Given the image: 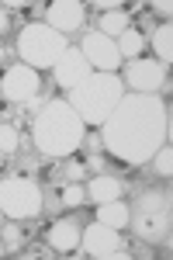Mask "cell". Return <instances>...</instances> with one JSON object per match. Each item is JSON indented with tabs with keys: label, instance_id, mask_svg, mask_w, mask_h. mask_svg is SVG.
Listing matches in <instances>:
<instances>
[{
	"label": "cell",
	"instance_id": "cell-19",
	"mask_svg": "<svg viewBox=\"0 0 173 260\" xmlns=\"http://www.w3.org/2000/svg\"><path fill=\"white\" fill-rule=\"evenodd\" d=\"M18 146H21L18 125H11V121H0V153H14Z\"/></svg>",
	"mask_w": 173,
	"mask_h": 260
},
{
	"label": "cell",
	"instance_id": "cell-18",
	"mask_svg": "<svg viewBox=\"0 0 173 260\" xmlns=\"http://www.w3.org/2000/svg\"><path fill=\"white\" fill-rule=\"evenodd\" d=\"M128 28V14L125 11H108L104 18H100V35H108V39H115Z\"/></svg>",
	"mask_w": 173,
	"mask_h": 260
},
{
	"label": "cell",
	"instance_id": "cell-21",
	"mask_svg": "<svg viewBox=\"0 0 173 260\" xmlns=\"http://www.w3.org/2000/svg\"><path fill=\"white\" fill-rule=\"evenodd\" d=\"M153 160H156V170H159L163 177H170V170H173V149L170 146H166V149L159 146V149L153 153Z\"/></svg>",
	"mask_w": 173,
	"mask_h": 260
},
{
	"label": "cell",
	"instance_id": "cell-15",
	"mask_svg": "<svg viewBox=\"0 0 173 260\" xmlns=\"http://www.w3.org/2000/svg\"><path fill=\"white\" fill-rule=\"evenodd\" d=\"M97 222H104V225H111V229H121V225H128L132 222V208L125 205V201H104L100 208H97Z\"/></svg>",
	"mask_w": 173,
	"mask_h": 260
},
{
	"label": "cell",
	"instance_id": "cell-9",
	"mask_svg": "<svg viewBox=\"0 0 173 260\" xmlns=\"http://www.w3.org/2000/svg\"><path fill=\"white\" fill-rule=\"evenodd\" d=\"M163 66L153 59H132L128 62V70H125V80L132 87L135 94H156L159 87H163Z\"/></svg>",
	"mask_w": 173,
	"mask_h": 260
},
{
	"label": "cell",
	"instance_id": "cell-10",
	"mask_svg": "<svg viewBox=\"0 0 173 260\" xmlns=\"http://www.w3.org/2000/svg\"><path fill=\"white\" fill-rule=\"evenodd\" d=\"M52 70H56V83L62 90H73V87H80V83L90 77V62L83 59L80 49H66Z\"/></svg>",
	"mask_w": 173,
	"mask_h": 260
},
{
	"label": "cell",
	"instance_id": "cell-3",
	"mask_svg": "<svg viewBox=\"0 0 173 260\" xmlns=\"http://www.w3.org/2000/svg\"><path fill=\"white\" fill-rule=\"evenodd\" d=\"M121 98H125L121 77H115V73H90L80 87L70 90V108L83 118V125H104Z\"/></svg>",
	"mask_w": 173,
	"mask_h": 260
},
{
	"label": "cell",
	"instance_id": "cell-17",
	"mask_svg": "<svg viewBox=\"0 0 173 260\" xmlns=\"http://www.w3.org/2000/svg\"><path fill=\"white\" fill-rule=\"evenodd\" d=\"M115 45H118V52H121V56H139V52L146 49V39H142L139 31H132V28H125V31L115 39Z\"/></svg>",
	"mask_w": 173,
	"mask_h": 260
},
{
	"label": "cell",
	"instance_id": "cell-23",
	"mask_svg": "<svg viewBox=\"0 0 173 260\" xmlns=\"http://www.w3.org/2000/svg\"><path fill=\"white\" fill-rule=\"evenodd\" d=\"M66 177H70V180H80V177H83V167H80V163H70V170H66Z\"/></svg>",
	"mask_w": 173,
	"mask_h": 260
},
{
	"label": "cell",
	"instance_id": "cell-12",
	"mask_svg": "<svg viewBox=\"0 0 173 260\" xmlns=\"http://www.w3.org/2000/svg\"><path fill=\"white\" fill-rule=\"evenodd\" d=\"M80 24H83V4L77 0H59L49 7V28L59 31V35H66V31H77Z\"/></svg>",
	"mask_w": 173,
	"mask_h": 260
},
{
	"label": "cell",
	"instance_id": "cell-2",
	"mask_svg": "<svg viewBox=\"0 0 173 260\" xmlns=\"http://www.w3.org/2000/svg\"><path fill=\"white\" fill-rule=\"evenodd\" d=\"M31 136L45 156H70L83 142V118L70 108V101H49L42 104L39 118L31 125Z\"/></svg>",
	"mask_w": 173,
	"mask_h": 260
},
{
	"label": "cell",
	"instance_id": "cell-16",
	"mask_svg": "<svg viewBox=\"0 0 173 260\" xmlns=\"http://www.w3.org/2000/svg\"><path fill=\"white\" fill-rule=\"evenodd\" d=\"M153 49H156L159 59H166V62L173 59V28H170V21L159 24V28L153 31Z\"/></svg>",
	"mask_w": 173,
	"mask_h": 260
},
{
	"label": "cell",
	"instance_id": "cell-14",
	"mask_svg": "<svg viewBox=\"0 0 173 260\" xmlns=\"http://www.w3.org/2000/svg\"><path fill=\"white\" fill-rule=\"evenodd\" d=\"M121 191H125V180L111 177V174H97L90 180V187H87V194L97 201V205H104V201H118L121 198Z\"/></svg>",
	"mask_w": 173,
	"mask_h": 260
},
{
	"label": "cell",
	"instance_id": "cell-4",
	"mask_svg": "<svg viewBox=\"0 0 173 260\" xmlns=\"http://www.w3.org/2000/svg\"><path fill=\"white\" fill-rule=\"evenodd\" d=\"M66 49H70L66 45V35L52 31L49 24H28L18 35V52H21V59H24V66H31V70L56 66Z\"/></svg>",
	"mask_w": 173,
	"mask_h": 260
},
{
	"label": "cell",
	"instance_id": "cell-7",
	"mask_svg": "<svg viewBox=\"0 0 173 260\" xmlns=\"http://www.w3.org/2000/svg\"><path fill=\"white\" fill-rule=\"evenodd\" d=\"M80 243H83V250H87L90 257H128L125 240L118 236V229L104 225V222L87 225V229L80 233Z\"/></svg>",
	"mask_w": 173,
	"mask_h": 260
},
{
	"label": "cell",
	"instance_id": "cell-13",
	"mask_svg": "<svg viewBox=\"0 0 173 260\" xmlns=\"http://www.w3.org/2000/svg\"><path fill=\"white\" fill-rule=\"evenodd\" d=\"M49 246H52V250H59V253L77 250V246H80V225L73 219L56 222V225L49 229Z\"/></svg>",
	"mask_w": 173,
	"mask_h": 260
},
{
	"label": "cell",
	"instance_id": "cell-24",
	"mask_svg": "<svg viewBox=\"0 0 173 260\" xmlns=\"http://www.w3.org/2000/svg\"><path fill=\"white\" fill-rule=\"evenodd\" d=\"M156 11H159V14H166V18H170V11H173V4H170V0H166V4H156Z\"/></svg>",
	"mask_w": 173,
	"mask_h": 260
},
{
	"label": "cell",
	"instance_id": "cell-25",
	"mask_svg": "<svg viewBox=\"0 0 173 260\" xmlns=\"http://www.w3.org/2000/svg\"><path fill=\"white\" fill-rule=\"evenodd\" d=\"M4 28H7V14L0 11V35H4Z\"/></svg>",
	"mask_w": 173,
	"mask_h": 260
},
{
	"label": "cell",
	"instance_id": "cell-26",
	"mask_svg": "<svg viewBox=\"0 0 173 260\" xmlns=\"http://www.w3.org/2000/svg\"><path fill=\"white\" fill-rule=\"evenodd\" d=\"M0 52H4V49H0Z\"/></svg>",
	"mask_w": 173,
	"mask_h": 260
},
{
	"label": "cell",
	"instance_id": "cell-11",
	"mask_svg": "<svg viewBox=\"0 0 173 260\" xmlns=\"http://www.w3.org/2000/svg\"><path fill=\"white\" fill-rule=\"evenodd\" d=\"M135 233L146 243H159L170 236V208H146L135 212Z\"/></svg>",
	"mask_w": 173,
	"mask_h": 260
},
{
	"label": "cell",
	"instance_id": "cell-22",
	"mask_svg": "<svg viewBox=\"0 0 173 260\" xmlns=\"http://www.w3.org/2000/svg\"><path fill=\"white\" fill-rule=\"evenodd\" d=\"M0 240H4L7 250H21V243H24V229H21V225H7Z\"/></svg>",
	"mask_w": 173,
	"mask_h": 260
},
{
	"label": "cell",
	"instance_id": "cell-5",
	"mask_svg": "<svg viewBox=\"0 0 173 260\" xmlns=\"http://www.w3.org/2000/svg\"><path fill=\"white\" fill-rule=\"evenodd\" d=\"M0 212L11 219H35L42 212V187L28 177L0 180Z\"/></svg>",
	"mask_w": 173,
	"mask_h": 260
},
{
	"label": "cell",
	"instance_id": "cell-20",
	"mask_svg": "<svg viewBox=\"0 0 173 260\" xmlns=\"http://www.w3.org/2000/svg\"><path fill=\"white\" fill-rule=\"evenodd\" d=\"M62 205H70V208L83 205V184H80V180H70V184L62 187Z\"/></svg>",
	"mask_w": 173,
	"mask_h": 260
},
{
	"label": "cell",
	"instance_id": "cell-6",
	"mask_svg": "<svg viewBox=\"0 0 173 260\" xmlns=\"http://www.w3.org/2000/svg\"><path fill=\"white\" fill-rule=\"evenodd\" d=\"M42 90V77L39 70H31V66H11L7 73H4V80H0V94L7 101H14V104H28L31 98H39Z\"/></svg>",
	"mask_w": 173,
	"mask_h": 260
},
{
	"label": "cell",
	"instance_id": "cell-1",
	"mask_svg": "<svg viewBox=\"0 0 173 260\" xmlns=\"http://www.w3.org/2000/svg\"><path fill=\"white\" fill-rule=\"evenodd\" d=\"M170 128V111L156 94H128L118 101V108L108 115L100 146L121 163H146L163 146Z\"/></svg>",
	"mask_w": 173,
	"mask_h": 260
},
{
	"label": "cell",
	"instance_id": "cell-8",
	"mask_svg": "<svg viewBox=\"0 0 173 260\" xmlns=\"http://www.w3.org/2000/svg\"><path fill=\"white\" fill-rule=\"evenodd\" d=\"M80 52H83V59L97 66L100 73H115L118 66H121V52H118L115 39H108V35H100V31H90L83 45H80Z\"/></svg>",
	"mask_w": 173,
	"mask_h": 260
}]
</instances>
